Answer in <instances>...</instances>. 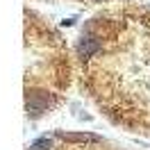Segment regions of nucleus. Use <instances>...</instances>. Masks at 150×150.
<instances>
[{
  "label": "nucleus",
  "mask_w": 150,
  "mask_h": 150,
  "mask_svg": "<svg viewBox=\"0 0 150 150\" xmlns=\"http://www.w3.org/2000/svg\"><path fill=\"white\" fill-rule=\"evenodd\" d=\"M77 50H80V55H82V57H91V55H96V52L100 50V41L93 39V37H84L82 41H80Z\"/></svg>",
  "instance_id": "f03ea898"
},
{
  "label": "nucleus",
  "mask_w": 150,
  "mask_h": 150,
  "mask_svg": "<svg viewBox=\"0 0 150 150\" xmlns=\"http://www.w3.org/2000/svg\"><path fill=\"white\" fill-rule=\"evenodd\" d=\"M46 107H48V98L46 96H41V93H32L28 96V112L30 114H41V112H46Z\"/></svg>",
  "instance_id": "f257e3e1"
},
{
  "label": "nucleus",
  "mask_w": 150,
  "mask_h": 150,
  "mask_svg": "<svg viewBox=\"0 0 150 150\" xmlns=\"http://www.w3.org/2000/svg\"><path fill=\"white\" fill-rule=\"evenodd\" d=\"M57 137H59V139H66V141H100V137H98V134H84V132H80V134L57 132Z\"/></svg>",
  "instance_id": "7ed1b4c3"
},
{
  "label": "nucleus",
  "mask_w": 150,
  "mask_h": 150,
  "mask_svg": "<svg viewBox=\"0 0 150 150\" xmlns=\"http://www.w3.org/2000/svg\"><path fill=\"white\" fill-rule=\"evenodd\" d=\"M50 146H52V141L48 139V137H41V139H37L30 146V150H50Z\"/></svg>",
  "instance_id": "20e7f679"
}]
</instances>
